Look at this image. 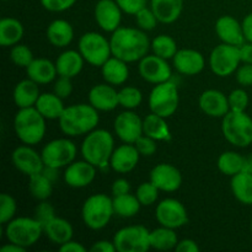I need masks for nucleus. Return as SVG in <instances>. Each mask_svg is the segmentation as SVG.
Wrapping results in <instances>:
<instances>
[{
	"instance_id": "f257e3e1",
	"label": "nucleus",
	"mask_w": 252,
	"mask_h": 252,
	"mask_svg": "<svg viewBox=\"0 0 252 252\" xmlns=\"http://www.w3.org/2000/svg\"><path fill=\"white\" fill-rule=\"evenodd\" d=\"M112 56L134 63L140 61L152 48V43L145 31L134 27H118L110 38Z\"/></svg>"
},
{
	"instance_id": "f03ea898",
	"label": "nucleus",
	"mask_w": 252,
	"mask_h": 252,
	"mask_svg": "<svg viewBox=\"0 0 252 252\" xmlns=\"http://www.w3.org/2000/svg\"><path fill=\"white\" fill-rule=\"evenodd\" d=\"M59 127L69 137H79L90 133L100 122L98 111L90 103H78L65 107L59 118Z\"/></svg>"
},
{
	"instance_id": "7ed1b4c3",
	"label": "nucleus",
	"mask_w": 252,
	"mask_h": 252,
	"mask_svg": "<svg viewBox=\"0 0 252 252\" xmlns=\"http://www.w3.org/2000/svg\"><path fill=\"white\" fill-rule=\"evenodd\" d=\"M115 150L113 135L106 129H94L88 133L81 144V155L86 161L97 169H105L110 164Z\"/></svg>"
},
{
	"instance_id": "20e7f679",
	"label": "nucleus",
	"mask_w": 252,
	"mask_h": 252,
	"mask_svg": "<svg viewBox=\"0 0 252 252\" xmlns=\"http://www.w3.org/2000/svg\"><path fill=\"white\" fill-rule=\"evenodd\" d=\"M14 129L24 144L36 145L46 134V118L36 107L19 108L14 118Z\"/></svg>"
},
{
	"instance_id": "39448f33",
	"label": "nucleus",
	"mask_w": 252,
	"mask_h": 252,
	"mask_svg": "<svg viewBox=\"0 0 252 252\" xmlns=\"http://www.w3.org/2000/svg\"><path fill=\"white\" fill-rule=\"evenodd\" d=\"M113 214V199L105 193L90 196L84 202L81 208V218L84 224L91 230H101L107 226Z\"/></svg>"
},
{
	"instance_id": "423d86ee",
	"label": "nucleus",
	"mask_w": 252,
	"mask_h": 252,
	"mask_svg": "<svg viewBox=\"0 0 252 252\" xmlns=\"http://www.w3.org/2000/svg\"><path fill=\"white\" fill-rule=\"evenodd\" d=\"M221 132L234 147H249L252 144V118L246 112L229 111L221 121Z\"/></svg>"
},
{
	"instance_id": "0eeeda50",
	"label": "nucleus",
	"mask_w": 252,
	"mask_h": 252,
	"mask_svg": "<svg viewBox=\"0 0 252 252\" xmlns=\"http://www.w3.org/2000/svg\"><path fill=\"white\" fill-rule=\"evenodd\" d=\"M43 234V225L34 217H20L5 224V236L7 241L25 249L33 246Z\"/></svg>"
},
{
	"instance_id": "6e6552de",
	"label": "nucleus",
	"mask_w": 252,
	"mask_h": 252,
	"mask_svg": "<svg viewBox=\"0 0 252 252\" xmlns=\"http://www.w3.org/2000/svg\"><path fill=\"white\" fill-rule=\"evenodd\" d=\"M180 97L176 84L171 80L157 84L150 91L149 108L153 113L169 118L179 107Z\"/></svg>"
},
{
	"instance_id": "1a4fd4ad",
	"label": "nucleus",
	"mask_w": 252,
	"mask_h": 252,
	"mask_svg": "<svg viewBox=\"0 0 252 252\" xmlns=\"http://www.w3.org/2000/svg\"><path fill=\"white\" fill-rule=\"evenodd\" d=\"M79 52L93 66H102L112 57L111 43L98 32H86L79 39Z\"/></svg>"
},
{
	"instance_id": "9d476101",
	"label": "nucleus",
	"mask_w": 252,
	"mask_h": 252,
	"mask_svg": "<svg viewBox=\"0 0 252 252\" xmlns=\"http://www.w3.org/2000/svg\"><path fill=\"white\" fill-rule=\"evenodd\" d=\"M240 63V48L238 46L221 43L217 46L209 56V66L212 71L220 78H226L236 73Z\"/></svg>"
},
{
	"instance_id": "9b49d317",
	"label": "nucleus",
	"mask_w": 252,
	"mask_h": 252,
	"mask_svg": "<svg viewBox=\"0 0 252 252\" xmlns=\"http://www.w3.org/2000/svg\"><path fill=\"white\" fill-rule=\"evenodd\" d=\"M149 234L143 225L125 226L115 234L113 244L118 252H147L150 249Z\"/></svg>"
},
{
	"instance_id": "f8f14e48",
	"label": "nucleus",
	"mask_w": 252,
	"mask_h": 252,
	"mask_svg": "<svg viewBox=\"0 0 252 252\" xmlns=\"http://www.w3.org/2000/svg\"><path fill=\"white\" fill-rule=\"evenodd\" d=\"M41 155L44 166L62 169L75 160L76 147L66 138H58L47 143L42 149Z\"/></svg>"
},
{
	"instance_id": "ddd939ff",
	"label": "nucleus",
	"mask_w": 252,
	"mask_h": 252,
	"mask_svg": "<svg viewBox=\"0 0 252 252\" xmlns=\"http://www.w3.org/2000/svg\"><path fill=\"white\" fill-rule=\"evenodd\" d=\"M155 218L160 225L175 230L189 223V213L186 207L179 199L175 198L162 199L155 209Z\"/></svg>"
},
{
	"instance_id": "4468645a",
	"label": "nucleus",
	"mask_w": 252,
	"mask_h": 252,
	"mask_svg": "<svg viewBox=\"0 0 252 252\" xmlns=\"http://www.w3.org/2000/svg\"><path fill=\"white\" fill-rule=\"evenodd\" d=\"M138 70L145 81L155 84V85L169 81L172 75L171 66L169 65L166 59L160 58L157 54H153V56L147 54L144 58L140 59Z\"/></svg>"
},
{
	"instance_id": "2eb2a0df",
	"label": "nucleus",
	"mask_w": 252,
	"mask_h": 252,
	"mask_svg": "<svg viewBox=\"0 0 252 252\" xmlns=\"http://www.w3.org/2000/svg\"><path fill=\"white\" fill-rule=\"evenodd\" d=\"M115 133L123 143L134 144L144 133H143V120L133 112L132 110H127L121 112L116 117L113 123Z\"/></svg>"
},
{
	"instance_id": "dca6fc26",
	"label": "nucleus",
	"mask_w": 252,
	"mask_h": 252,
	"mask_svg": "<svg viewBox=\"0 0 252 252\" xmlns=\"http://www.w3.org/2000/svg\"><path fill=\"white\" fill-rule=\"evenodd\" d=\"M11 160L14 166L26 176H32L43 171L44 162L42 155L32 148V145H20L12 152Z\"/></svg>"
},
{
	"instance_id": "f3484780",
	"label": "nucleus",
	"mask_w": 252,
	"mask_h": 252,
	"mask_svg": "<svg viewBox=\"0 0 252 252\" xmlns=\"http://www.w3.org/2000/svg\"><path fill=\"white\" fill-rule=\"evenodd\" d=\"M122 12L116 0H98L94 9V16L100 29L112 33L121 27Z\"/></svg>"
},
{
	"instance_id": "a211bd4d",
	"label": "nucleus",
	"mask_w": 252,
	"mask_h": 252,
	"mask_svg": "<svg viewBox=\"0 0 252 252\" xmlns=\"http://www.w3.org/2000/svg\"><path fill=\"white\" fill-rule=\"evenodd\" d=\"M97 167L94 166L85 159L73 161L64 171V182L73 189H84L90 186L96 177Z\"/></svg>"
},
{
	"instance_id": "6ab92c4d",
	"label": "nucleus",
	"mask_w": 252,
	"mask_h": 252,
	"mask_svg": "<svg viewBox=\"0 0 252 252\" xmlns=\"http://www.w3.org/2000/svg\"><path fill=\"white\" fill-rule=\"evenodd\" d=\"M150 181L162 192H175L181 187L182 175L176 166L166 162L157 165L150 171Z\"/></svg>"
},
{
	"instance_id": "aec40b11",
	"label": "nucleus",
	"mask_w": 252,
	"mask_h": 252,
	"mask_svg": "<svg viewBox=\"0 0 252 252\" xmlns=\"http://www.w3.org/2000/svg\"><path fill=\"white\" fill-rule=\"evenodd\" d=\"M198 102L199 108L209 117L223 118L230 111L228 96L216 89L203 91Z\"/></svg>"
},
{
	"instance_id": "412c9836",
	"label": "nucleus",
	"mask_w": 252,
	"mask_h": 252,
	"mask_svg": "<svg viewBox=\"0 0 252 252\" xmlns=\"http://www.w3.org/2000/svg\"><path fill=\"white\" fill-rule=\"evenodd\" d=\"M175 69L184 75H197L201 73L206 65V61L201 52L196 49H179L172 58Z\"/></svg>"
},
{
	"instance_id": "4be33fe9",
	"label": "nucleus",
	"mask_w": 252,
	"mask_h": 252,
	"mask_svg": "<svg viewBox=\"0 0 252 252\" xmlns=\"http://www.w3.org/2000/svg\"><path fill=\"white\" fill-rule=\"evenodd\" d=\"M139 154L134 144L125 143L118 148H115L110 160V166L118 174H128L137 167L139 162Z\"/></svg>"
},
{
	"instance_id": "5701e85b",
	"label": "nucleus",
	"mask_w": 252,
	"mask_h": 252,
	"mask_svg": "<svg viewBox=\"0 0 252 252\" xmlns=\"http://www.w3.org/2000/svg\"><path fill=\"white\" fill-rule=\"evenodd\" d=\"M216 32L223 43L240 47L245 43V36L240 22L230 15H223L216 22Z\"/></svg>"
},
{
	"instance_id": "b1692460",
	"label": "nucleus",
	"mask_w": 252,
	"mask_h": 252,
	"mask_svg": "<svg viewBox=\"0 0 252 252\" xmlns=\"http://www.w3.org/2000/svg\"><path fill=\"white\" fill-rule=\"evenodd\" d=\"M89 103L97 111H113L118 105V91L110 84H97L89 91Z\"/></svg>"
},
{
	"instance_id": "393cba45",
	"label": "nucleus",
	"mask_w": 252,
	"mask_h": 252,
	"mask_svg": "<svg viewBox=\"0 0 252 252\" xmlns=\"http://www.w3.org/2000/svg\"><path fill=\"white\" fill-rule=\"evenodd\" d=\"M84 62H85V59L79 51H74V49L64 51L63 53L59 54L56 61L58 75L70 79L75 78L83 70Z\"/></svg>"
},
{
	"instance_id": "a878e982",
	"label": "nucleus",
	"mask_w": 252,
	"mask_h": 252,
	"mask_svg": "<svg viewBox=\"0 0 252 252\" xmlns=\"http://www.w3.org/2000/svg\"><path fill=\"white\" fill-rule=\"evenodd\" d=\"M27 78L33 80L38 85H46L52 83L58 75L56 63L46 58H37L32 61L26 68Z\"/></svg>"
},
{
	"instance_id": "bb28decb",
	"label": "nucleus",
	"mask_w": 252,
	"mask_h": 252,
	"mask_svg": "<svg viewBox=\"0 0 252 252\" xmlns=\"http://www.w3.org/2000/svg\"><path fill=\"white\" fill-rule=\"evenodd\" d=\"M150 9L161 24H174L184 10V0H150Z\"/></svg>"
},
{
	"instance_id": "cd10ccee",
	"label": "nucleus",
	"mask_w": 252,
	"mask_h": 252,
	"mask_svg": "<svg viewBox=\"0 0 252 252\" xmlns=\"http://www.w3.org/2000/svg\"><path fill=\"white\" fill-rule=\"evenodd\" d=\"M39 95H41V93H39L38 84L27 78L16 84L12 97H14V102L17 107L27 108L34 107Z\"/></svg>"
},
{
	"instance_id": "c85d7f7f",
	"label": "nucleus",
	"mask_w": 252,
	"mask_h": 252,
	"mask_svg": "<svg viewBox=\"0 0 252 252\" xmlns=\"http://www.w3.org/2000/svg\"><path fill=\"white\" fill-rule=\"evenodd\" d=\"M47 39L49 43L58 48L69 46L74 38V29L66 20H54L47 27Z\"/></svg>"
},
{
	"instance_id": "c756f323",
	"label": "nucleus",
	"mask_w": 252,
	"mask_h": 252,
	"mask_svg": "<svg viewBox=\"0 0 252 252\" xmlns=\"http://www.w3.org/2000/svg\"><path fill=\"white\" fill-rule=\"evenodd\" d=\"M101 73H102L106 83L113 86L122 85L129 78V69H128L127 62L113 56L101 66Z\"/></svg>"
},
{
	"instance_id": "7c9ffc66",
	"label": "nucleus",
	"mask_w": 252,
	"mask_h": 252,
	"mask_svg": "<svg viewBox=\"0 0 252 252\" xmlns=\"http://www.w3.org/2000/svg\"><path fill=\"white\" fill-rule=\"evenodd\" d=\"M143 133L157 142H170L172 139L171 130L166 123V118L155 113L145 116L143 120Z\"/></svg>"
},
{
	"instance_id": "2f4dec72",
	"label": "nucleus",
	"mask_w": 252,
	"mask_h": 252,
	"mask_svg": "<svg viewBox=\"0 0 252 252\" xmlns=\"http://www.w3.org/2000/svg\"><path fill=\"white\" fill-rule=\"evenodd\" d=\"M43 233L52 243L61 246L73 239L74 229L66 219L56 217L43 226Z\"/></svg>"
},
{
	"instance_id": "473e14b6",
	"label": "nucleus",
	"mask_w": 252,
	"mask_h": 252,
	"mask_svg": "<svg viewBox=\"0 0 252 252\" xmlns=\"http://www.w3.org/2000/svg\"><path fill=\"white\" fill-rule=\"evenodd\" d=\"M34 107L46 120H59L65 110L63 98L57 96L54 93L41 94Z\"/></svg>"
},
{
	"instance_id": "72a5a7b5",
	"label": "nucleus",
	"mask_w": 252,
	"mask_h": 252,
	"mask_svg": "<svg viewBox=\"0 0 252 252\" xmlns=\"http://www.w3.org/2000/svg\"><path fill=\"white\" fill-rule=\"evenodd\" d=\"M24 33V25L15 17H4L0 21V44L2 47H14L20 43Z\"/></svg>"
},
{
	"instance_id": "f704fd0d",
	"label": "nucleus",
	"mask_w": 252,
	"mask_h": 252,
	"mask_svg": "<svg viewBox=\"0 0 252 252\" xmlns=\"http://www.w3.org/2000/svg\"><path fill=\"white\" fill-rule=\"evenodd\" d=\"M231 192L240 203L252 206V174L241 171L231 176Z\"/></svg>"
},
{
	"instance_id": "c9c22d12",
	"label": "nucleus",
	"mask_w": 252,
	"mask_h": 252,
	"mask_svg": "<svg viewBox=\"0 0 252 252\" xmlns=\"http://www.w3.org/2000/svg\"><path fill=\"white\" fill-rule=\"evenodd\" d=\"M149 241L150 249L167 251L176 248L179 239H177V234L175 233V229L160 225V228H157L150 231Z\"/></svg>"
},
{
	"instance_id": "e433bc0d",
	"label": "nucleus",
	"mask_w": 252,
	"mask_h": 252,
	"mask_svg": "<svg viewBox=\"0 0 252 252\" xmlns=\"http://www.w3.org/2000/svg\"><path fill=\"white\" fill-rule=\"evenodd\" d=\"M29 191L37 201H47L53 192V181L43 172L29 176Z\"/></svg>"
},
{
	"instance_id": "4c0bfd02",
	"label": "nucleus",
	"mask_w": 252,
	"mask_h": 252,
	"mask_svg": "<svg viewBox=\"0 0 252 252\" xmlns=\"http://www.w3.org/2000/svg\"><path fill=\"white\" fill-rule=\"evenodd\" d=\"M140 207H142V204H140L137 196H133L130 193L113 197L115 214H117L121 218H132V217H135L139 213Z\"/></svg>"
},
{
	"instance_id": "58836bf2",
	"label": "nucleus",
	"mask_w": 252,
	"mask_h": 252,
	"mask_svg": "<svg viewBox=\"0 0 252 252\" xmlns=\"http://www.w3.org/2000/svg\"><path fill=\"white\" fill-rule=\"evenodd\" d=\"M217 165L221 174L226 175V176H234V175L244 171L245 158L236 152H224L218 158Z\"/></svg>"
},
{
	"instance_id": "ea45409f",
	"label": "nucleus",
	"mask_w": 252,
	"mask_h": 252,
	"mask_svg": "<svg viewBox=\"0 0 252 252\" xmlns=\"http://www.w3.org/2000/svg\"><path fill=\"white\" fill-rule=\"evenodd\" d=\"M152 49L154 54H157L160 58H164L166 61L172 59L175 54L177 53V43L171 36L167 34H159L152 41Z\"/></svg>"
},
{
	"instance_id": "a19ab883",
	"label": "nucleus",
	"mask_w": 252,
	"mask_h": 252,
	"mask_svg": "<svg viewBox=\"0 0 252 252\" xmlns=\"http://www.w3.org/2000/svg\"><path fill=\"white\" fill-rule=\"evenodd\" d=\"M118 101L126 110H134L142 103L143 94L135 86H125L118 91Z\"/></svg>"
},
{
	"instance_id": "79ce46f5",
	"label": "nucleus",
	"mask_w": 252,
	"mask_h": 252,
	"mask_svg": "<svg viewBox=\"0 0 252 252\" xmlns=\"http://www.w3.org/2000/svg\"><path fill=\"white\" fill-rule=\"evenodd\" d=\"M159 192L160 189H158L152 181L143 182V184H140L139 186H138L135 196L139 199L142 206L147 207L153 206V204L158 201V198H159Z\"/></svg>"
},
{
	"instance_id": "37998d69",
	"label": "nucleus",
	"mask_w": 252,
	"mask_h": 252,
	"mask_svg": "<svg viewBox=\"0 0 252 252\" xmlns=\"http://www.w3.org/2000/svg\"><path fill=\"white\" fill-rule=\"evenodd\" d=\"M10 59H11L12 63L16 66L26 69L34 58L33 53H32V51L29 47L25 46V44L17 43L10 51Z\"/></svg>"
},
{
	"instance_id": "c03bdc74",
	"label": "nucleus",
	"mask_w": 252,
	"mask_h": 252,
	"mask_svg": "<svg viewBox=\"0 0 252 252\" xmlns=\"http://www.w3.org/2000/svg\"><path fill=\"white\" fill-rule=\"evenodd\" d=\"M17 204L14 197L7 193L0 194V223L2 225L15 218Z\"/></svg>"
},
{
	"instance_id": "a18cd8bd",
	"label": "nucleus",
	"mask_w": 252,
	"mask_h": 252,
	"mask_svg": "<svg viewBox=\"0 0 252 252\" xmlns=\"http://www.w3.org/2000/svg\"><path fill=\"white\" fill-rule=\"evenodd\" d=\"M135 16V22L138 25V29L143 30V31H153V30L157 27L158 22V17L155 16L154 11H153L150 7L145 6L143 7L140 11H138L137 14L134 15Z\"/></svg>"
},
{
	"instance_id": "49530a36",
	"label": "nucleus",
	"mask_w": 252,
	"mask_h": 252,
	"mask_svg": "<svg viewBox=\"0 0 252 252\" xmlns=\"http://www.w3.org/2000/svg\"><path fill=\"white\" fill-rule=\"evenodd\" d=\"M230 111L235 112H246L249 106V95L244 89H235L228 95Z\"/></svg>"
},
{
	"instance_id": "de8ad7c7",
	"label": "nucleus",
	"mask_w": 252,
	"mask_h": 252,
	"mask_svg": "<svg viewBox=\"0 0 252 252\" xmlns=\"http://www.w3.org/2000/svg\"><path fill=\"white\" fill-rule=\"evenodd\" d=\"M34 218L44 226L47 223H49L52 219L56 218L54 207L52 206L49 202L39 201V203L37 204L36 208H34Z\"/></svg>"
},
{
	"instance_id": "09e8293b",
	"label": "nucleus",
	"mask_w": 252,
	"mask_h": 252,
	"mask_svg": "<svg viewBox=\"0 0 252 252\" xmlns=\"http://www.w3.org/2000/svg\"><path fill=\"white\" fill-rule=\"evenodd\" d=\"M134 145L142 157H152V155H154L158 150L157 140L148 137V135L145 134H143L142 137L134 143Z\"/></svg>"
},
{
	"instance_id": "8fccbe9b",
	"label": "nucleus",
	"mask_w": 252,
	"mask_h": 252,
	"mask_svg": "<svg viewBox=\"0 0 252 252\" xmlns=\"http://www.w3.org/2000/svg\"><path fill=\"white\" fill-rule=\"evenodd\" d=\"M42 6L51 12H63L74 6L76 0H39Z\"/></svg>"
},
{
	"instance_id": "3c124183",
	"label": "nucleus",
	"mask_w": 252,
	"mask_h": 252,
	"mask_svg": "<svg viewBox=\"0 0 252 252\" xmlns=\"http://www.w3.org/2000/svg\"><path fill=\"white\" fill-rule=\"evenodd\" d=\"M53 93L61 98H68L73 93V84H71L70 78L65 76H59L56 80L53 86Z\"/></svg>"
},
{
	"instance_id": "603ef678",
	"label": "nucleus",
	"mask_w": 252,
	"mask_h": 252,
	"mask_svg": "<svg viewBox=\"0 0 252 252\" xmlns=\"http://www.w3.org/2000/svg\"><path fill=\"white\" fill-rule=\"evenodd\" d=\"M123 12L129 15H135L138 11L147 6L148 0H116Z\"/></svg>"
},
{
	"instance_id": "864d4df0",
	"label": "nucleus",
	"mask_w": 252,
	"mask_h": 252,
	"mask_svg": "<svg viewBox=\"0 0 252 252\" xmlns=\"http://www.w3.org/2000/svg\"><path fill=\"white\" fill-rule=\"evenodd\" d=\"M236 80L243 86H252V64L243 63L236 70Z\"/></svg>"
},
{
	"instance_id": "5fc2aeb1",
	"label": "nucleus",
	"mask_w": 252,
	"mask_h": 252,
	"mask_svg": "<svg viewBox=\"0 0 252 252\" xmlns=\"http://www.w3.org/2000/svg\"><path fill=\"white\" fill-rule=\"evenodd\" d=\"M111 191H112L113 197L129 193L130 184L126 179H117L113 181L112 187H111Z\"/></svg>"
},
{
	"instance_id": "6e6d98bb",
	"label": "nucleus",
	"mask_w": 252,
	"mask_h": 252,
	"mask_svg": "<svg viewBox=\"0 0 252 252\" xmlns=\"http://www.w3.org/2000/svg\"><path fill=\"white\" fill-rule=\"evenodd\" d=\"M175 250L177 252H198L199 246L192 239H185V240H181L177 243Z\"/></svg>"
},
{
	"instance_id": "4d7b16f0",
	"label": "nucleus",
	"mask_w": 252,
	"mask_h": 252,
	"mask_svg": "<svg viewBox=\"0 0 252 252\" xmlns=\"http://www.w3.org/2000/svg\"><path fill=\"white\" fill-rule=\"evenodd\" d=\"M91 252H116L117 249H116L113 241L108 240H100L96 241L90 249Z\"/></svg>"
},
{
	"instance_id": "13d9d810",
	"label": "nucleus",
	"mask_w": 252,
	"mask_h": 252,
	"mask_svg": "<svg viewBox=\"0 0 252 252\" xmlns=\"http://www.w3.org/2000/svg\"><path fill=\"white\" fill-rule=\"evenodd\" d=\"M241 63L252 64V42H245L240 47Z\"/></svg>"
},
{
	"instance_id": "bf43d9fd",
	"label": "nucleus",
	"mask_w": 252,
	"mask_h": 252,
	"mask_svg": "<svg viewBox=\"0 0 252 252\" xmlns=\"http://www.w3.org/2000/svg\"><path fill=\"white\" fill-rule=\"evenodd\" d=\"M59 251L62 252H86V248L81 245L78 241H68V243L63 244L59 246Z\"/></svg>"
},
{
	"instance_id": "052dcab7",
	"label": "nucleus",
	"mask_w": 252,
	"mask_h": 252,
	"mask_svg": "<svg viewBox=\"0 0 252 252\" xmlns=\"http://www.w3.org/2000/svg\"><path fill=\"white\" fill-rule=\"evenodd\" d=\"M241 26H243V32H244V36H245V41L252 42V12L244 17L243 22H241Z\"/></svg>"
},
{
	"instance_id": "680f3d73",
	"label": "nucleus",
	"mask_w": 252,
	"mask_h": 252,
	"mask_svg": "<svg viewBox=\"0 0 252 252\" xmlns=\"http://www.w3.org/2000/svg\"><path fill=\"white\" fill-rule=\"evenodd\" d=\"M25 251H26V249L22 248V246L20 245H16V244L14 243L6 244V245H4L1 249H0V252H25Z\"/></svg>"
},
{
	"instance_id": "e2e57ef3",
	"label": "nucleus",
	"mask_w": 252,
	"mask_h": 252,
	"mask_svg": "<svg viewBox=\"0 0 252 252\" xmlns=\"http://www.w3.org/2000/svg\"><path fill=\"white\" fill-rule=\"evenodd\" d=\"M244 171L252 174V155L245 158V167H244Z\"/></svg>"
},
{
	"instance_id": "0e129e2a",
	"label": "nucleus",
	"mask_w": 252,
	"mask_h": 252,
	"mask_svg": "<svg viewBox=\"0 0 252 252\" xmlns=\"http://www.w3.org/2000/svg\"><path fill=\"white\" fill-rule=\"evenodd\" d=\"M250 228H251V231H252V220H251V225H250Z\"/></svg>"
},
{
	"instance_id": "69168bd1",
	"label": "nucleus",
	"mask_w": 252,
	"mask_h": 252,
	"mask_svg": "<svg viewBox=\"0 0 252 252\" xmlns=\"http://www.w3.org/2000/svg\"><path fill=\"white\" fill-rule=\"evenodd\" d=\"M2 1H10V0H2Z\"/></svg>"
}]
</instances>
